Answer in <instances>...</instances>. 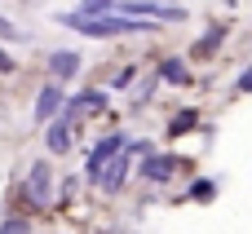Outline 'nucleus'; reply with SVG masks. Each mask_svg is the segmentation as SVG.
<instances>
[{
    "mask_svg": "<svg viewBox=\"0 0 252 234\" xmlns=\"http://www.w3.org/2000/svg\"><path fill=\"white\" fill-rule=\"evenodd\" d=\"M62 22L75 27L80 35H93V40H106V35H142V31H151V22L120 18V13H106V18H75V13H62Z\"/></svg>",
    "mask_w": 252,
    "mask_h": 234,
    "instance_id": "nucleus-1",
    "label": "nucleus"
},
{
    "mask_svg": "<svg viewBox=\"0 0 252 234\" xmlns=\"http://www.w3.org/2000/svg\"><path fill=\"white\" fill-rule=\"evenodd\" d=\"M124 146H128V137H124V133H111V137H102V142L89 150V177L97 181V177H102V168H106L111 159H120V155H124Z\"/></svg>",
    "mask_w": 252,
    "mask_h": 234,
    "instance_id": "nucleus-2",
    "label": "nucleus"
},
{
    "mask_svg": "<svg viewBox=\"0 0 252 234\" xmlns=\"http://www.w3.org/2000/svg\"><path fill=\"white\" fill-rule=\"evenodd\" d=\"M27 195H31V204H49L53 199V173H49L44 159L27 168Z\"/></svg>",
    "mask_w": 252,
    "mask_h": 234,
    "instance_id": "nucleus-3",
    "label": "nucleus"
},
{
    "mask_svg": "<svg viewBox=\"0 0 252 234\" xmlns=\"http://www.w3.org/2000/svg\"><path fill=\"white\" fill-rule=\"evenodd\" d=\"M173 173H177V159L173 155H146L142 159V181L164 186V181H173Z\"/></svg>",
    "mask_w": 252,
    "mask_h": 234,
    "instance_id": "nucleus-4",
    "label": "nucleus"
},
{
    "mask_svg": "<svg viewBox=\"0 0 252 234\" xmlns=\"http://www.w3.org/2000/svg\"><path fill=\"white\" fill-rule=\"evenodd\" d=\"M62 106H66L62 88H58V84H49V88H40V97H35V119H40V124H44V119H58V115H62Z\"/></svg>",
    "mask_w": 252,
    "mask_h": 234,
    "instance_id": "nucleus-5",
    "label": "nucleus"
},
{
    "mask_svg": "<svg viewBox=\"0 0 252 234\" xmlns=\"http://www.w3.org/2000/svg\"><path fill=\"white\" fill-rule=\"evenodd\" d=\"M49 71H53L58 80H71V75H80V53H71V49H58V53H49Z\"/></svg>",
    "mask_w": 252,
    "mask_h": 234,
    "instance_id": "nucleus-6",
    "label": "nucleus"
},
{
    "mask_svg": "<svg viewBox=\"0 0 252 234\" xmlns=\"http://www.w3.org/2000/svg\"><path fill=\"white\" fill-rule=\"evenodd\" d=\"M124 177H128V155H120V159H111V164L102 168V177H97V186H102V190H120V186H124Z\"/></svg>",
    "mask_w": 252,
    "mask_h": 234,
    "instance_id": "nucleus-7",
    "label": "nucleus"
},
{
    "mask_svg": "<svg viewBox=\"0 0 252 234\" xmlns=\"http://www.w3.org/2000/svg\"><path fill=\"white\" fill-rule=\"evenodd\" d=\"M49 150H53V155H66V150H71V124H66V119H53V124H49Z\"/></svg>",
    "mask_w": 252,
    "mask_h": 234,
    "instance_id": "nucleus-8",
    "label": "nucleus"
},
{
    "mask_svg": "<svg viewBox=\"0 0 252 234\" xmlns=\"http://www.w3.org/2000/svg\"><path fill=\"white\" fill-rule=\"evenodd\" d=\"M106 13H115V0H80L75 9V18H106Z\"/></svg>",
    "mask_w": 252,
    "mask_h": 234,
    "instance_id": "nucleus-9",
    "label": "nucleus"
},
{
    "mask_svg": "<svg viewBox=\"0 0 252 234\" xmlns=\"http://www.w3.org/2000/svg\"><path fill=\"white\" fill-rule=\"evenodd\" d=\"M159 75H164L168 84H186V80H190V75H186V62H182V58H168V62L159 66Z\"/></svg>",
    "mask_w": 252,
    "mask_h": 234,
    "instance_id": "nucleus-10",
    "label": "nucleus"
},
{
    "mask_svg": "<svg viewBox=\"0 0 252 234\" xmlns=\"http://www.w3.org/2000/svg\"><path fill=\"white\" fill-rule=\"evenodd\" d=\"M221 40H226V31H221V27H208V35H204V40L195 44V53H199V58H208V53H213V49H217Z\"/></svg>",
    "mask_w": 252,
    "mask_h": 234,
    "instance_id": "nucleus-11",
    "label": "nucleus"
},
{
    "mask_svg": "<svg viewBox=\"0 0 252 234\" xmlns=\"http://www.w3.org/2000/svg\"><path fill=\"white\" fill-rule=\"evenodd\" d=\"M213 195H217V181H213V177H199V181L190 186V199H199V204H208Z\"/></svg>",
    "mask_w": 252,
    "mask_h": 234,
    "instance_id": "nucleus-12",
    "label": "nucleus"
},
{
    "mask_svg": "<svg viewBox=\"0 0 252 234\" xmlns=\"http://www.w3.org/2000/svg\"><path fill=\"white\" fill-rule=\"evenodd\" d=\"M75 106H80V111H102V106H106V97H102V93H80V97H75Z\"/></svg>",
    "mask_w": 252,
    "mask_h": 234,
    "instance_id": "nucleus-13",
    "label": "nucleus"
},
{
    "mask_svg": "<svg viewBox=\"0 0 252 234\" xmlns=\"http://www.w3.org/2000/svg\"><path fill=\"white\" fill-rule=\"evenodd\" d=\"M0 234H31V226H27V217H13V221L0 226Z\"/></svg>",
    "mask_w": 252,
    "mask_h": 234,
    "instance_id": "nucleus-14",
    "label": "nucleus"
},
{
    "mask_svg": "<svg viewBox=\"0 0 252 234\" xmlns=\"http://www.w3.org/2000/svg\"><path fill=\"white\" fill-rule=\"evenodd\" d=\"M195 124H199V115H195V111H186V115H177V119H173V133H186V128H195Z\"/></svg>",
    "mask_w": 252,
    "mask_h": 234,
    "instance_id": "nucleus-15",
    "label": "nucleus"
},
{
    "mask_svg": "<svg viewBox=\"0 0 252 234\" xmlns=\"http://www.w3.org/2000/svg\"><path fill=\"white\" fill-rule=\"evenodd\" d=\"M0 40H22V31H18L9 18H0Z\"/></svg>",
    "mask_w": 252,
    "mask_h": 234,
    "instance_id": "nucleus-16",
    "label": "nucleus"
},
{
    "mask_svg": "<svg viewBox=\"0 0 252 234\" xmlns=\"http://www.w3.org/2000/svg\"><path fill=\"white\" fill-rule=\"evenodd\" d=\"M133 84V71H120V75H111V88H128Z\"/></svg>",
    "mask_w": 252,
    "mask_h": 234,
    "instance_id": "nucleus-17",
    "label": "nucleus"
},
{
    "mask_svg": "<svg viewBox=\"0 0 252 234\" xmlns=\"http://www.w3.org/2000/svg\"><path fill=\"white\" fill-rule=\"evenodd\" d=\"M13 71H18V66H13V58H9V53L0 49V75H13Z\"/></svg>",
    "mask_w": 252,
    "mask_h": 234,
    "instance_id": "nucleus-18",
    "label": "nucleus"
},
{
    "mask_svg": "<svg viewBox=\"0 0 252 234\" xmlns=\"http://www.w3.org/2000/svg\"><path fill=\"white\" fill-rule=\"evenodd\" d=\"M239 93H252V66L244 71V75H239Z\"/></svg>",
    "mask_w": 252,
    "mask_h": 234,
    "instance_id": "nucleus-19",
    "label": "nucleus"
}]
</instances>
